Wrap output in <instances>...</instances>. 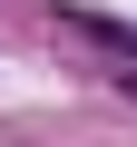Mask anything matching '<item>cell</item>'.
Masks as SVG:
<instances>
[{
	"label": "cell",
	"instance_id": "6da1fadb",
	"mask_svg": "<svg viewBox=\"0 0 137 147\" xmlns=\"http://www.w3.org/2000/svg\"><path fill=\"white\" fill-rule=\"evenodd\" d=\"M59 20H68V30H79L88 49H108V59H118V79L137 88V30H127V20H98V10H59Z\"/></svg>",
	"mask_w": 137,
	"mask_h": 147
}]
</instances>
